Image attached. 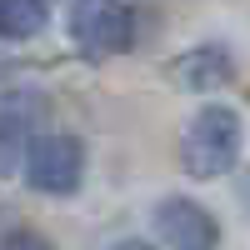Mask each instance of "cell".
<instances>
[{
    "label": "cell",
    "instance_id": "cell-1",
    "mask_svg": "<svg viewBox=\"0 0 250 250\" xmlns=\"http://www.w3.org/2000/svg\"><path fill=\"white\" fill-rule=\"evenodd\" d=\"M240 145H245V125L230 105H205L185 120V135H180V160L195 180H220L235 170L240 160Z\"/></svg>",
    "mask_w": 250,
    "mask_h": 250
},
{
    "label": "cell",
    "instance_id": "cell-2",
    "mask_svg": "<svg viewBox=\"0 0 250 250\" xmlns=\"http://www.w3.org/2000/svg\"><path fill=\"white\" fill-rule=\"evenodd\" d=\"M65 30L80 45V55L110 60V55H125L135 45V10L125 0H70Z\"/></svg>",
    "mask_w": 250,
    "mask_h": 250
},
{
    "label": "cell",
    "instance_id": "cell-3",
    "mask_svg": "<svg viewBox=\"0 0 250 250\" xmlns=\"http://www.w3.org/2000/svg\"><path fill=\"white\" fill-rule=\"evenodd\" d=\"M20 175L40 195H75L85 180V145L75 135H30L20 155Z\"/></svg>",
    "mask_w": 250,
    "mask_h": 250
},
{
    "label": "cell",
    "instance_id": "cell-4",
    "mask_svg": "<svg viewBox=\"0 0 250 250\" xmlns=\"http://www.w3.org/2000/svg\"><path fill=\"white\" fill-rule=\"evenodd\" d=\"M155 235L170 250H215L220 225H215V215L205 205L185 200V195H165L155 205Z\"/></svg>",
    "mask_w": 250,
    "mask_h": 250
},
{
    "label": "cell",
    "instance_id": "cell-5",
    "mask_svg": "<svg viewBox=\"0 0 250 250\" xmlns=\"http://www.w3.org/2000/svg\"><path fill=\"white\" fill-rule=\"evenodd\" d=\"M175 80V90H195V95H205V90H220V85H230L235 80V55L225 50V45H190L185 55H175L170 60V70H165Z\"/></svg>",
    "mask_w": 250,
    "mask_h": 250
},
{
    "label": "cell",
    "instance_id": "cell-6",
    "mask_svg": "<svg viewBox=\"0 0 250 250\" xmlns=\"http://www.w3.org/2000/svg\"><path fill=\"white\" fill-rule=\"evenodd\" d=\"M45 20H50L45 0H0V35L5 40H30L45 30Z\"/></svg>",
    "mask_w": 250,
    "mask_h": 250
},
{
    "label": "cell",
    "instance_id": "cell-7",
    "mask_svg": "<svg viewBox=\"0 0 250 250\" xmlns=\"http://www.w3.org/2000/svg\"><path fill=\"white\" fill-rule=\"evenodd\" d=\"M25 125H20V115L15 110H0V175H10L15 165H20V155H25Z\"/></svg>",
    "mask_w": 250,
    "mask_h": 250
},
{
    "label": "cell",
    "instance_id": "cell-8",
    "mask_svg": "<svg viewBox=\"0 0 250 250\" xmlns=\"http://www.w3.org/2000/svg\"><path fill=\"white\" fill-rule=\"evenodd\" d=\"M0 250H50V245L40 240L35 230H10V235H5V245H0Z\"/></svg>",
    "mask_w": 250,
    "mask_h": 250
},
{
    "label": "cell",
    "instance_id": "cell-9",
    "mask_svg": "<svg viewBox=\"0 0 250 250\" xmlns=\"http://www.w3.org/2000/svg\"><path fill=\"white\" fill-rule=\"evenodd\" d=\"M110 250H155V245H145V240H120V245H110Z\"/></svg>",
    "mask_w": 250,
    "mask_h": 250
},
{
    "label": "cell",
    "instance_id": "cell-10",
    "mask_svg": "<svg viewBox=\"0 0 250 250\" xmlns=\"http://www.w3.org/2000/svg\"><path fill=\"white\" fill-rule=\"evenodd\" d=\"M240 200H245V210H250V180H245V185H240Z\"/></svg>",
    "mask_w": 250,
    "mask_h": 250
}]
</instances>
